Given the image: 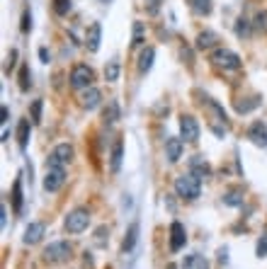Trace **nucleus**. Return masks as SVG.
Listing matches in <instances>:
<instances>
[{"label":"nucleus","instance_id":"f257e3e1","mask_svg":"<svg viewBox=\"0 0 267 269\" xmlns=\"http://www.w3.org/2000/svg\"><path fill=\"white\" fill-rule=\"evenodd\" d=\"M175 194L180 199H187V201H194V199L202 194V179L197 177V175H180V177H175Z\"/></svg>","mask_w":267,"mask_h":269},{"label":"nucleus","instance_id":"f03ea898","mask_svg":"<svg viewBox=\"0 0 267 269\" xmlns=\"http://www.w3.org/2000/svg\"><path fill=\"white\" fill-rule=\"evenodd\" d=\"M211 63L216 68H221V71H238L243 66L241 56L236 54V51H231V49H216L211 54Z\"/></svg>","mask_w":267,"mask_h":269},{"label":"nucleus","instance_id":"7ed1b4c3","mask_svg":"<svg viewBox=\"0 0 267 269\" xmlns=\"http://www.w3.org/2000/svg\"><path fill=\"white\" fill-rule=\"evenodd\" d=\"M71 88L76 90H88L93 88V80H95V73H93V68L90 66H85V63H78V66H73V71H71Z\"/></svg>","mask_w":267,"mask_h":269},{"label":"nucleus","instance_id":"20e7f679","mask_svg":"<svg viewBox=\"0 0 267 269\" xmlns=\"http://www.w3.org/2000/svg\"><path fill=\"white\" fill-rule=\"evenodd\" d=\"M88 226H90V211L88 209H73L63 221V228L68 233H83Z\"/></svg>","mask_w":267,"mask_h":269},{"label":"nucleus","instance_id":"39448f33","mask_svg":"<svg viewBox=\"0 0 267 269\" xmlns=\"http://www.w3.org/2000/svg\"><path fill=\"white\" fill-rule=\"evenodd\" d=\"M199 134H202L199 122H197L192 114H182V117H180V138H182L185 143H197V141H199Z\"/></svg>","mask_w":267,"mask_h":269},{"label":"nucleus","instance_id":"423d86ee","mask_svg":"<svg viewBox=\"0 0 267 269\" xmlns=\"http://www.w3.org/2000/svg\"><path fill=\"white\" fill-rule=\"evenodd\" d=\"M71 160H73V145L71 143H58L56 148L49 153L46 167H63V165H68Z\"/></svg>","mask_w":267,"mask_h":269},{"label":"nucleus","instance_id":"0eeeda50","mask_svg":"<svg viewBox=\"0 0 267 269\" xmlns=\"http://www.w3.org/2000/svg\"><path fill=\"white\" fill-rule=\"evenodd\" d=\"M71 245L66 243V240H58V243H51V245H46L44 248V260H49V262H66V260H71Z\"/></svg>","mask_w":267,"mask_h":269},{"label":"nucleus","instance_id":"6e6552de","mask_svg":"<svg viewBox=\"0 0 267 269\" xmlns=\"http://www.w3.org/2000/svg\"><path fill=\"white\" fill-rule=\"evenodd\" d=\"M63 184H66V170H63V167H46V175H44V189L54 194V192H58Z\"/></svg>","mask_w":267,"mask_h":269},{"label":"nucleus","instance_id":"1a4fd4ad","mask_svg":"<svg viewBox=\"0 0 267 269\" xmlns=\"http://www.w3.org/2000/svg\"><path fill=\"white\" fill-rule=\"evenodd\" d=\"M187 243V233H185V226L180 221H172L170 223V252H180Z\"/></svg>","mask_w":267,"mask_h":269},{"label":"nucleus","instance_id":"9d476101","mask_svg":"<svg viewBox=\"0 0 267 269\" xmlns=\"http://www.w3.org/2000/svg\"><path fill=\"white\" fill-rule=\"evenodd\" d=\"M44 233H46V226L39 223V221H34V223H29V226L24 228V238H22V243H24V245H37V243H41Z\"/></svg>","mask_w":267,"mask_h":269},{"label":"nucleus","instance_id":"9b49d317","mask_svg":"<svg viewBox=\"0 0 267 269\" xmlns=\"http://www.w3.org/2000/svg\"><path fill=\"white\" fill-rule=\"evenodd\" d=\"M182 150H185V141L182 138H177V136H170L168 141H165V158H168V162H175L182 158Z\"/></svg>","mask_w":267,"mask_h":269},{"label":"nucleus","instance_id":"f8f14e48","mask_svg":"<svg viewBox=\"0 0 267 269\" xmlns=\"http://www.w3.org/2000/svg\"><path fill=\"white\" fill-rule=\"evenodd\" d=\"M100 41H102V24L100 22H93L88 27V34H85V49L90 54H95L97 49H100Z\"/></svg>","mask_w":267,"mask_h":269},{"label":"nucleus","instance_id":"ddd939ff","mask_svg":"<svg viewBox=\"0 0 267 269\" xmlns=\"http://www.w3.org/2000/svg\"><path fill=\"white\" fill-rule=\"evenodd\" d=\"M248 138L260 148H267V126L263 122H253L248 129Z\"/></svg>","mask_w":267,"mask_h":269},{"label":"nucleus","instance_id":"4468645a","mask_svg":"<svg viewBox=\"0 0 267 269\" xmlns=\"http://www.w3.org/2000/svg\"><path fill=\"white\" fill-rule=\"evenodd\" d=\"M190 172L192 175H197L199 179H207V177H211V165L202 155H194L190 160Z\"/></svg>","mask_w":267,"mask_h":269},{"label":"nucleus","instance_id":"2eb2a0df","mask_svg":"<svg viewBox=\"0 0 267 269\" xmlns=\"http://www.w3.org/2000/svg\"><path fill=\"white\" fill-rule=\"evenodd\" d=\"M122 158H124V141L117 138L115 143H112V153H110V170H112V172H119Z\"/></svg>","mask_w":267,"mask_h":269},{"label":"nucleus","instance_id":"dca6fc26","mask_svg":"<svg viewBox=\"0 0 267 269\" xmlns=\"http://www.w3.org/2000/svg\"><path fill=\"white\" fill-rule=\"evenodd\" d=\"M216 41H219V36L214 34V32H209V29H204V32H199V34H197L194 46H197L199 51H209V49L216 46Z\"/></svg>","mask_w":267,"mask_h":269},{"label":"nucleus","instance_id":"f3484780","mask_svg":"<svg viewBox=\"0 0 267 269\" xmlns=\"http://www.w3.org/2000/svg\"><path fill=\"white\" fill-rule=\"evenodd\" d=\"M100 100H102V92L97 88H88L83 92V97H80V105L90 112V109H95L97 105H100Z\"/></svg>","mask_w":267,"mask_h":269},{"label":"nucleus","instance_id":"a211bd4d","mask_svg":"<svg viewBox=\"0 0 267 269\" xmlns=\"http://www.w3.org/2000/svg\"><path fill=\"white\" fill-rule=\"evenodd\" d=\"M136 240H138V223L134 221L132 226H129V231H127V235H124V243H122V252L124 255H129V252L136 248Z\"/></svg>","mask_w":267,"mask_h":269},{"label":"nucleus","instance_id":"6ab92c4d","mask_svg":"<svg viewBox=\"0 0 267 269\" xmlns=\"http://www.w3.org/2000/svg\"><path fill=\"white\" fill-rule=\"evenodd\" d=\"M153 58H155V51H153V46H146L141 56H138V73H148L153 66Z\"/></svg>","mask_w":267,"mask_h":269},{"label":"nucleus","instance_id":"aec40b11","mask_svg":"<svg viewBox=\"0 0 267 269\" xmlns=\"http://www.w3.org/2000/svg\"><path fill=\"white\" fill-rule=\"evenodd\" d=\"M221 199H224L226 206H243V189H241V187H233V189H229Z\"/></svg>","mask_w":267,"mask_h":269},{"label":"nucleus","instance_id":"412c9836","mask_svg":"<svg viewBox=\"0 0 267 269\" xmlns=\"http://www.w3.org/2000/svg\"><path fill=\"white\" fill-rule=\"evenodd\" d=\"M233 29H236V36H238V39H248V36L253 34V22L246 17H238Z\"/></svg>","mask_w":267,"mask_h":269},{"label":"nucleus","instance_id":"4be33fe9","mask_svg":"<svg viewBox=\"0 0 267 269\" xmlns=\"http://www.w3.org/2000/svg\"><path fill=\"white\" fill-rule=\"evenodd\" d=\"M17 143H19L22 150H24L27 143H29V119H19V124H17Z\"/></svg>","mask_w":267,"mask_h":269},{"label":"nucleus","instance_id":"5701e85b","mask_svg":"<svg viewBox=\"0 0 267 269\" xmlns=\"http://www.w3.org/2000/svg\"><path fill=\"white\" fill-rule=\"evenodd\" d=\"M190 7H192V12H197V15H202V17L211 15V10H214L211 0H190Z\"/></svg>","mask_w":267,"mask_h":269},{"label":"nucleus","instance_id":"b1692460","mask_svg":"<svg viewBox=\"0 0 267 269\" xmlns=\"http://www.w3.org/2000/svg\"><path fill=\"white\" fill-rule=\"evenodd\" d=\"M182 269H209V262L202 255H190V257H185Z\"/></svg>","mask_w":267,"mask_h":269},{"label":"nucleus","instance_id":"393cba45","mask_svg":"<svg viewBox=\"0 0 267 269\" xmlns=\"http://www.w3.org/2000/svg\"><path fill=\"white\" fill-rule=\"evenodd\" d=\"M102 119H105V124H115L117 119H119V105H117L115 100L107 102V107L102 112Z\"/></svg>","mask_w":267,"mask_h":269},{"label":"nucleus","instance_id":"a878e982","mask_svg":"<svg viewBox=\"0 0 267 269\" xmlns=\"http://www.w3.org/2000/svg\"><path fill=\"white\" fill-rule=\"evenodd\" d=\"M12 209H15V214L22 211V179H15V184H12Z\"/></svg>","mask_w":267,"mask_h":269},{"label":"nucleus","instance_id":"bb28decb","mask_svg":"<svg viewBox=\"0 0 267 269\" xmlns=\"http://www.w3.org/2000/svg\"><path fill=\"white\" fill-rule=\"evenodd\" d=\"M119 73H122L119 61H110V63L105 66V80H107V83H117V80H119Z\"/></svg>","mask_w":267,"mask_h":269},{"label":"nucleus","instance_id":"cd10ccee","mask_svg":"<svg viewBox=\"0 0 267 269\" xmlns=\"http://www.w3.org/2000/svg\"><path fill=\"white\" fill-rule=\"evenodd\" d=\"M253 29L267 34V10H260V12L255 15V19H253Z\"/></svg>","mask_w":267,"mask_h":269},{"label":"nucleus","instance_id":"c85d7f7f","mask_svg":"<svg viewBox=\"0 0 267 269\" xmlns=\"http://www.w3.org/2000/svg\"><path fill=\"white\" fill-rule=\"evenodd\" d=\"M143 36H146V24L143 22H134V39H132L134 46H141L143 44Z\"/></svg>","mask_w":267,"mask_h":269},{"label":"nucleus","instance_id":"c756f323","mask_svg":"<svg viewBox=\"0 0 267 269\" xmlns=\"http://www.w3.org/2000/svg\"><path fill=\"white\" fill-rule=\"evenodd\" d=\"M71 7H73L71 0H54V12H56L58 17H66L71 12Z\"/></svg>","mask_w":267,"mask_h":269},{"label":"nucleus","instance_id":"7c9ffc66","mask_svg":"<svg viewBox=\"0 0 267 269\" xmlns=\"http://www.w3.org/2000/svg\"><path fill=\"white\" fill-rule=\"evenodd\" d=\"M258 105H260V100H258V97H250V102H236V112H238V114H248V112H253Z\"/></svg>","mask_w":267,"mask_h":269},{"label":"nucleus","instance_id":"2f4dec72","mask_svg":"<svg viewBox=\"0 0 267 269\" xmlns=\"http://www.w3.org/2000/svg\"><path fill=\"white\" fill-rule=\"evenodd\" d=\"M107 240H110V228H107V226H100L95 231V245L97 248H105Z\"/></svg>","mask_w":267,"mask_h":269},{"label":"nucleus","instance_id":"473e14b6","mask_svg":"<svg viewBox=\"0 0 267 269\" xmlns=\"http://www.w3.org/2000/svg\"><path fill=\"white\" fill-rule=\"evenodd\" d=\"M29 78H32V75H29V68L22 66V68H19V90H29V85H32Z\"/></svg>","mask_w":267,"mask_h":269},{"label":"nucleus","instance_id":"72a5a7b5","mask_svg":"<svg viewBox=\"0 0 267 269\" xmlns=\"http://www.w3.org/2000/svg\"><path fill=\"white\" fill-rule=\"evenodd\" d=\"M41 107H44L41 100H34L32 102V124H41Z\"/></svg>","mask_w":267,"mask_h":269},{"label":"nucleus","instance_id":"f704fd0d","mask_svg":"<svg viewBox=\"0 0 267 269\" xmlns=\"http://www.w3.org/2000/svg\"><path fill=\"white\" fill-rule=\"evenodd\" d=\"M163 2H165V0H146V12H148V15H158V12H160V7H163Z\"/></svg>","mask_w":267,"mask_h":269},{"label":"nucleus","instance_id":"c9c22d12","mask_svg":"<svg viewBox=\"0 0 267 269\" xmlns=\"http://www.w3.org/2000/svg\"><path fill=\"white\" fill-rule=\"evenodd\" d=\"M255 255H258V257H265L267 255V233L258 240V245H255Z\"/></svg>","mask_w":267,"mask_h":269},{"label":"nucleus","instance_id":"e433bc0d","mask_svg":"<svg viewBox=\"0 0 267 269\" xmlns=\"http://www.w3.org/2000/svg\"><path fill=\"white\" fill-rule=\"evenodd\" d=\"M15 61H17V51L12 49L10 54H7V63H5V73H10L12 68H15Z\"/></svg>","mask_w":267,"mask_h":269},{"label":"nucleus","instance_id":"4c0bfd02","mask_svg":"<svg viewBox=\"0 0 267 269\" xmlns=\"http://www.w3.org/2000/svg\"><path fill=\"white\" fill-rule=\"evenodd\" d=\"M29 29H32V15H29V12H24V15H22V32L27 34Z\"/></svg>","mask_w":267,"mask_h":269},{"label":"nucleus","instance_id":"58836bf2","mask_svg":"<svg viewBox=\"0 0 267 269\" xmlns=\"http://www.w3.org/2000/svg\"><path fill=\"white\" fill-rule=\"evenodd\" d=\"M0 226H2V231L7 228V209H5V204L0 206Z\"/></svg>","mask_w":267,"mask_h":269},{"label":"nucleus","instance_id":"ea45409f","mask_svg":"<svg viewBox=\"0 0 267 269\" xmlns=\"http://www.w3.org/2000/svg\"><path fill=\"white\" fill-rule=\"evenodd\" d=\"M7 114H10V112H7V107H5V105H2V109H0V117H2V119H0V122H2V124H5V122H7Z\"/></svg>","mask_w":267,"mask_h":269},{"label":"nucleus","instance_id":"a19ab883","mask_svg":"<svg viewBox=\"0 0 267 269\" xmlns=\"http://www.w3.org/2000/svg\"><path fill=\"white\" fill-rule=\"evenodd\" d=\"M39 56H41L44 63H49V51H46V49H39Z\"/></svg>","mask_w":267,"mask_h":269},{"label":"nucleus","instance_id":"79ce46f5","mask_svg":"<svg viewBox=\"0 0 267 269\" xmlns=\"http://www.w3.org/2000/svg\"><path fill=\"white\" fill-rule=\"evenodd\" d=\"M83 262H85L88 267H93V257H90V252H85V257H83Z\"/></svg>","mask_w":267,"mask_h":269},{"label":"nucleus","instance_id":"37998d69","mask_svg":"<svg viewBox=\"0 0 267 269\" xmlns=\"http://www.w3.org/2000/svg\"><path fill=\"white\" fill-rule=\"evenodd\" d=\"M165 269H177V267H175V265H168V267H165Z\"/></svg>","mask_w":267,"mask_h":269},{"label":"nucleus","instance_id":"c03bdc74","mask_svg":"<svg viewBox=\"0 0 267 269\" xmlns=\"http://www.w3.org/2000/svg\"><path fill=\"white\" fill-rule=\"evenodd\" d=\"M100 2H105V5H107V2H112V0H100Z\"/></svg>","mask_w":267,"mask_h":269}]
</instances>
